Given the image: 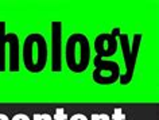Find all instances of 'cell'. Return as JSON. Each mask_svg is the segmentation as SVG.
<instances>
[{
    "mask_svg": "<svg viewBox=\"0 0 159 120\" xmlns=\"http://www.w3.org/2000/svg\"><path fill=\"white\" fill-rule=\"evenodd\" d=\"M117 47H119L117 39L112 33L100 34L94 39V50H96V54L98 58L112 57V55L116 54Z\"/></svg>",
    "mask_w": 159,
    "mask_h": 120,
    "instance_id": "cell-5",
    "label": "cell"
},
{
    "mask_svg": "<svg viewBox=\"0 0 159 120\" xmlns=\"http://www.w3.org/2000/svg\"><path fill=\"white\" fill-rule=\"evenodd\" d=\"M12 120H30V118L25 113H18L16 116H14Z\"/></svg>",
    "mask_w": 159,
    "mask_h": 120,
    "instance_id": "cell-10",
    "label": "cell"
},
{
    "mask_svg": "<svg viewBox=\"0 0 159 120\" xmlns=\"http://www.w3.org/2000/svg\"><path fill=\"white\" fill-rule=\"evenodd\" d=\"M120 77V66L115 61H102L96 55L94 58L93 80L100 85H111Z\"/></svg>",
    "mask_w": 159,
    "mask_h": 120,
    "instance_id": "cell-4",
    "label": "cell"
},
{
    "mask_svg": "<svg viewBox=\"0 0 159 120\" xmlns=\"http://www.w3.org/2000/svg\"><path fill=\"white\" fill-rule=\"evenodd\" d=\"M8 46H10V70H19V38L16 34H8Z\"/></svg>",
    "mask_w": 159,
    "mask_h": 120,
    "instance_id": "cell-7",
    "label": "cell"
},
{
    "mask_svg": "<svg viewBox=\"0 0 159 120\" xmlns=\"http://www.w3.org/2000/svg\"><path fill=\"white\" fill-rule=\"evenodd\" d=\"M112 33L115 35H119V39H120V46L123 49V54H124V59H125V73L120 76L119 78H120V84L127 85L132 80L135 63H136V57L139 53V46H140L142 34L134 35V42H132V47H131V43L128 41V35L127 34H120L117 29H115Z\"/></svg>",
    "mask_w": 159,
    "mask_h": 120,
    "instance_id": "cell-3",
    "label": "cell"
},
{
    "mask_svg": "<svg viewBox=\"0 0 159 120\" xmlns=\"http://www.w3.org/2000/svg\"><path fill=\"white\" fill-rule=\"evenodd\" d=\"M0 120H10L4 113H0Z\"/></svg>",
    "mask_w": 159,
    "mask_h": 120,
    "instance_id": "cell-11",
    "label": "cell"
},
{
    "mask_svg": "<svg viewBox=\"0 0 159 120\" xmlns=\"http://www.w3.org/2000/svg\"><path fill=\"white\" fill-rule=\"evenodd\" d=\"M47 42L42 34H30L23 42V62L31 73H39L47 62Z\"/></svg>",
    "mask_w": 159,
    "mask_h": 120,
    "instance_id": "cell-1",
    "label": "cell"
},
{
    "mask_svg": "<svg viewBox=\"0 0 159 120\" xmlns=\"http://www.w3.org/2000/svg\"><path fill=\"white\" fill-rule=\"evenodd\" d=\"M6 45H7L6 23L0 22V73L6 70Z\"/></svg>",
    "mask_w": 159,
    "mask_h": 120,
    "instance_id": "cell-8",
    "label": "cell"
},
{
    "mask_svg": "<svg viewBox=\"0 0 159 120\" xmlns=\"http://www.w3.org/2000/svg\"><path fill=\"white\" fill-rule=\"evenodd\" d=\"M90 61L89 41L84 34H71L66 41V63L74 73H82Z\"/></svg>",
    "mask_w": 159,
    "mask_h": 120,
    "instance_id": "cell-2",
    "label": "cell"
},
{
    "mask_svg": "<svg viewBox=\"0 0 159 120\" xmlns=\"http://www.w3.org/2000/svg\"><path fill=\"white\" fill-rule=\"evenodd\" d=\"M61 22L51 23V35H53V72L61 70Z\"/></svg>",
    "mask_w": 159,
    "mask_h": 120,
    "instance_id": "cell-6",
    "label": "cell"
},
{
    "mask_svg": "<svg viewBox=\"0 0 159 120\" xmlns=\"http://www.w3.org/2000/svg\"><path fill=\"white\" fill-rule=\"evenodd\" d=\"M33 120H51V118L49 115H46V113L45 115H35Z\"/></svg>",
    "mask_w": 159,
    "mask_h": 120,
    "instance_id": "cell-9",
    "label": "cell"
}]
</instances>
